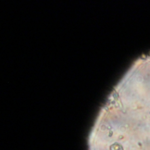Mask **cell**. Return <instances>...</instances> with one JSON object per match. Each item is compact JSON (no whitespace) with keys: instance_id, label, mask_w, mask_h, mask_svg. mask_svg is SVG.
Segmentation results:
<instances>
[{"instance_id":"cell-1","label":"cell","mask_w":150,"mask_h":150,"mask_svg":"<svg viewBox=\"0 0 150 150\" xmlns=\"http://www.w3.org/2000/svg\"><path fill=\"white\" fill-rule=\"evenodd\" d=\"M111 150H123L122 147L118 143H115L111 147Z\"/></svg>"}]
</instances>
